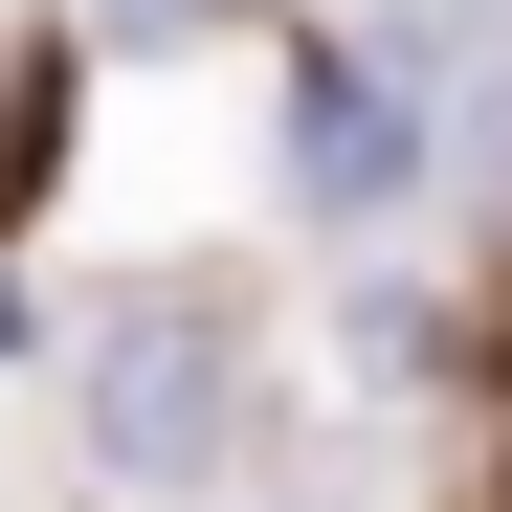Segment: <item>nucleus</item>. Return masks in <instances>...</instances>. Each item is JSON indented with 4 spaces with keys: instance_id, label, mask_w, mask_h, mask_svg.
Returning a JSON list of instances; mask_svg holds the SVG:
<instances>
[{
    "instance_id": "obj_1",
    "label": "nucleus",
    "mask_w": 512,
    "mask_h": 512,
    "mask_svg": "<svg viewBox=\"0 0 512 512\" xmlns=\"http://www.w3.org/2000/svg\"><path fill=\"white\" fill-rule=\"evenodd\" d=\"M67 401H90V468H112V490H201V468L245 446V357H223L201 290H134L90 357H67Z\"/></svg>"
}]
</instances>
